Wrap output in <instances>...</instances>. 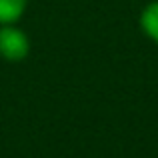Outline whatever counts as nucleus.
I'll use <instances>...</instances> for the list:
<instances>
[{
  "label": "nucleus",
  "instance_id": "nucleus-1",
  "mask_svg": "<svg viewBox=\"0 0 158 158\" xmlns=\"http://www.w3.org/2000/svg\"><path fill=\"white\" fill-rule=\"evenodd\" d=\"M30 54V40L26 32L14 24L0 26V56L8 62H22Z\"/></svg>",
  "mask_w": 158,
  "mask_h": 158
},
{
  "label": "nucleus",
  "instance_id": "nucleus-2",
  "mask_svg": "<svg viewBox=\"0 0 158 158\" xmlns=\"http://www.w3.org/2000/svg\"><path fill=\"white\" fill-rule=\"evenodd\" d=\"M138 24H140V30H142L152 42L158 44V0H152V2H148L146 6L142 8Z\"/></svg>",
  "mask_w": 158,
  "mask_h": 158
},
{
  "label": "nucleus",
  "instance_id": "nucleus-3",
  "mask_svg": "<svg viewBox=\"0 0 158 158\" xmlns=\"http://www.w3.org/2000/svg\"><path fill=\"white\" fill-rule=\"evenodd\" d=\"M28 0H0V26L14 24L24 16Z\"/></svg>",
  "mask_w": 158,
  "mask_h": 158
}]
</instances>
